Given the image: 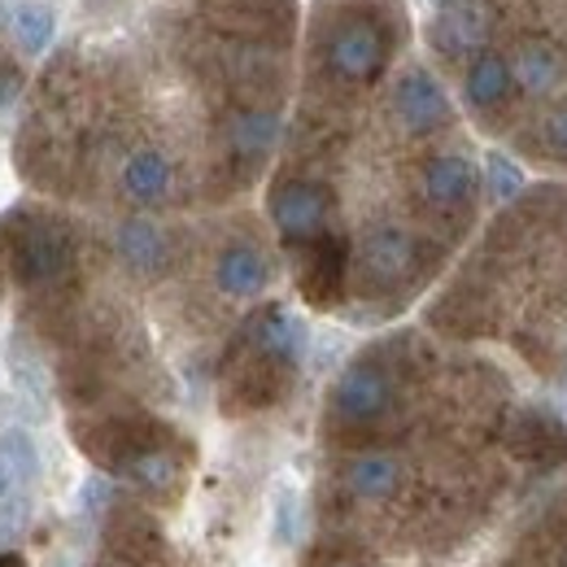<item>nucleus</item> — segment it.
I'll list each match as a JSON object with an SVG mask.
<instances>
[{"label":"nucleus","mask_w":567,"mask_h":567,"mask_svg":"<svg viewBox=\"0 0 567 567\" xmlns=\"http://www.w3.org/2000/svg\"><path fill=\"white\" fill-rule=\"evenodd\" d=\"M346 271H350V245L346 236L319 231L315 240L301 245V292L315 306H332L346 292Z\"/></svg>","instance_id":"6e6552de"},{"label":"nucleus","mask_w":567,"mask_h":567,"mask_svg":"<svg viewBox=\"0 0 567 567\" xmlns=\"http://www.w3.org/2000/svg\"><path fill=\"white\" fill-rule=\"evenodd\" d=\"M332 214V188L306 175H288L271 188V223L288 245H306L319 231H328Z\"/></svg>","instance_id":"39448f33"},{"label":"nucleus","mask_w":567,"mask_h":567,"mask_svg":"<svg viewBox=\"0 0 567 567\" xmlns=\"http://www.w3.org/2000/svg\"><path fill=\"white\" fill-rule=\"evenodd\" d=\"M280 141V118L276 110H236L227 123V148L240 162H262Z\"/></svg>","instance_id":"412c9836"},{"label":"nucleus","mask_w":567,"mask_h":567,"mask_svg":"<svg viewBox=\"0 0 567 567\" xmlns=\"http://www.w3.org/2000/svg\"><path fill=\"white\" fill-rule=\"evenodd\" d=\"M110 497H114L110 481H105V476H92V481L83 485L79 502H83V511H105V506H110Z\"/></svg>","instance_id":"cd10ccee"},{"label":"nucleus","mask_w":567,"mask_h":567,"mask_svg":"<svg viewBox=\"0 0 567 567\" xmlns=\"http://www.w3.org/2000/svg\"><path fill=\"white\" fill-rule=\"evenodd\" d=\"M236 346L297 367V362H301V350H306V328H301V319L288 315L284 306H262L258 315H249V323L240 328Z\"/></svg>","instance_id":"ddd939ff"},{"label":"nucleus","mask_w":567,"mask_h":567,"mask_svg":"<svg viewBox=\"0 0 567 567\" xmlns=\"http://www.w3.org/2000/svg\"><path fill=\"white\" fill-rule=\"evenodd\" d=\"M420 193L436 214H458L476 202V166L463 153H436L420 171Z\"/></svg>","instance_id":"9d476101"},{"label":"nucleus","mask_w":567,"mask_h":567,"mask_svg":"<svg viewBox=\"0 0 567 567\" xmlns=\"http://www.w3.org/2000/svg\"><path fill=\"white\" fill-rule=\"evenodd\" d=\"M118 476L141 485L144 494H175L179 481H184V463L166 441H153V445H141L132 458H123Z\"/></svg>","instance_id":"2eb2a0df"},{"label":"nucleus","mask_w":567,"mask_h":567,"mask_svg":"<svg viewBox=\"0 0 567 567\" xmlns=\"http://www.w3.org/2000/svg\"><path fill=\"white\" fill-rule=\"evenodd\" d=\"M9 494V481H4V472H0V497Z\"/></svg>","instance_id":"7c9ffc66"},{"label":"nucleus","mask_w":567,"mask_h":567,"mask_svg":"<svg viewBox=\"0 0 567 567\" xmlns=\"http://www.w3.org/2000/svg\"><path fill=\"white\" fill-rule=\"evenodd\" d=\"M292 371H297V367L236 346L231 367H227V380H223V411L249 415V411L276 406L284 393H288V384H292Z\"/></svg>","instance_id":"20e7f679"},{"label":"nucleus","mask_w":567,"mask_h":567,"mask_svg":"<svg viewBox=\"0 0 567 567\" xmlns=\"http://www.w3.org/2000/svg\"><path fill=\"white\" fill-rule=\"evenodd\" d=\"M398 31L389 18H375L367 9H341L319 31V66L341 87H371L389 71Z\"/></svg>","instance_id":"f257e3e1"},{"label":"nucleus","mask_w":567,"mask_h":567,"mask_svg":"<svg viewBox=\"0 0 567 567\" xmlns=\"http://www.w3.org/2000/svg\"><path fill=\"white\" fill-rule=\"evenodd\" d=\"M0 567H27V564H22L18 555H0Z\"/></svg>","instance_id":"c756f323"},{"label":"nucleus","mask_w":567,"mask_h":567,"mask_svg":"<svg viewBox=\"0 0 567 567\" xmlns=\"http://www.w3.org/2000/svg\"><path fill=\"white\" fill-rule=\"evenodd\" d=\"M175 184V166L162 148H136L127 162H123V193L141 206H153L171 193Z\"/></svg>","instance_id":"aec40b11"},{"label":"nucleus","mask_w":567,"mask_h":567,"mask_svg":"<svg viewBox=\"0 0 567 567\" xmlns=\"http://www.w3.org/2000/svg\"><path fill=\"white\" fill-rule=\"evenodd\" d=\"M18 92H22V74L13 71V66H0V110H4Z\"/></svg>","instance_id":"c85d7f7f"},{"label":"nucleus","mask_w":567,"mask_h":567,"mask_svg":"<svg viewBox=\"0 0 567 567\" xmlns=\"http://www.w3.org/2000/svg\"><path fill=\"white\" fill-rule=\"evenodd\" d=\"M362 276L380 288H393V284L411 280L415 276V262H420V240L398 227V223H380L362 236Z\"/></svg>","instance_id":"423d86ee"},{"label":"nucleus","mask_w":567,"mask_h":567,"mask_svg":"<svg viewBox=\"0 0 567 567\" xmlns=\"http://www.w3.org/2000/svg\"><path fill=\"white\" fill-rule=\"evenodd\" d=\"M463 96L476 114H497L511 96H515V79H511V66L497 49H476L467 71H463Z\"/></svg>","instance_id":"4468645a"},{"label":"nucleus","mask_w":567,"mask_h":567,"mask_svg":"<svg viewBox=\"0 0 567 567\" xmlns=\"http://www.w3.org/2000/svg\"><path fill=\"white\" fill-rule=\"evenodd\" d=\"M276 537H280V546H292V537H297V497H292V489H284L280 502H276Z\"/></svg>","instance_id":"bb28decb"},{"label":"nucleus","mask_w":567,"mask_h":567,"mask_svg":"<svg viewBox=\"0 0 567 567\" xmlns=\"http://www.w3.org/2000/svg\"><path fill=\"white\" fill-rule=\"evenodd\" d=\"M110 550H118L123 559L132 564H157L166 555V542H162V528L157 519H148L144 511H118L110 519Z\"/></svg>","instance_id":"a211bd4d"},{"label":"nucleus","mask_w":567,"mask_h":567,"mask_svg":"<svg viewBox=\"0 0 567 567\" xmlns=\"http://www.w3.org/2000/svg\"><path fill=\"white\" fill-rule=\"evenodd\" d=\"M9 31L18 40L22 53H44L53 44V31H58V13L49 4H18L9 13Z\"/></svg>","instance_id":"4be33fe9"},{"label":"nucleus","mask_w":567,"mask_h":567,"mask_svg":"<svg viewBox=\"0 0 567 567\" xmlns=\"http://www.w3.org/2000/svg\"><path fill=\"white\" fill-rule=\"evenodd\" d=\"M398 485H402V463L384 450H367L346 463V489L362 502H384L398 494Z\"/></svg>","instance_id":"6ab92c4d"},{"label":"nucleus","mask_w":567,"mask_h":567,"mask_svg":"<svg viewBox=\"0 0 567 567\" xmlns=\"http://www.w3.org/2000/svg\"><path fill=\"white\" fill-rule=\"evenodd\" d=\"M267 280H271V267L254 245H227L214 262V284L227 297H258Z\"/></svg>","instance_id":"dca6fc26"},{"label":"nucleus","mask_w":567,"mask_h":567,"mask_svg":"<svg viewBox=\"0 0 567 567\" xmlns=\"http://www.w3.org/2000/svg\"><path fill=\"white\" fill-rule=\"evenodd\" d=\"M506 450H511L519 463H537V467L567 463L564 420L550 415V411H515L511 424H506Z\"/></svg>","instance_id":"1a4fd4ad"},{"label":"nucleus","mask_w":567,"mask_h":567,"mask_svg":"<svg viewBox=\"0 0 567 567\" xmlns=\"http://www.w3.org/2000/svg\"><path fill=\"white\" fill-rule=\"evenodd\" d=\"M393 118L411 132V136H427V132H441L454 110H450V96L445 87L432 79L427 71H406L393 87Z\"/></svg>","instance_id":"0eeeda50"},{"label":"nucleus","mask_w":567,"mask_h":567,"mask_svg":"<svg viewBox=\"0 0 567 567\" xmlns=\"http://www.w3.org/2000/svg\"><path fill=\"white\" fill-rule=\"evenodd\" d=\"M485 31H489L485 0H441V13L432 22V49L445 62H458V58L485 49Z\"/></svg>","instance_id":"f8f14e48"},{"label":"nucleus","mask_w":567,"mask_h":567,"mask_svg":"<svg viewBox=\"0 0 567 567\" xmlns=\"http://www.w3.org/2000/svg\"><path fill=\"white\" fill-rule=\"evenodd\" d=\"M537 148H542L546 157L567 162V101L542 114V123H537Z\"/></svg>","instance_id":"393cba45"},{"label":"nucleus","mask_w":567,"mask_h":567,"mask_svg":"<svg viewBox=\"0 0 567 567\" xmlns=\"http://www.w3.org/2000/svg\"><path fill=\"white\" fill-rule=\"evenodd\" d=\"M0 472L9 485H31L40 476V450H35L31 432H22V427L0 432Z\"/></svg>","instance_id":"5701e85b"},{"label":"nucleus","mask_w":567,"mask_h":567,"mask_svg":"<svg viewBox=\"0 0 567 567\" xmlns=\"http://www.w3.org/2000/svg\"><path fill=\"white\" fill-rule=\"evenodd\" d=\"M13 375L35 393V398H44V371H40V362L27 354V346L22 341H13Z\"/></svg>","instance_id":"a878e982"},{"label":"nucleus","mask_w":567,"mask_h":567,"mask_svg":"<svg viewBox=\"0 0 567 567\" xmlns=\"http://www.w3.org/2000/svg\"><path fill=\"white\" fill-rule=\"evenodd\" d=\"M4 13H9V9H4V0H0V22H4Z\"/></svg>","instance_id":"2f4dec72"},{"label":"nucleus","mask_w":567,"mask_h":567,"mask_svg":"<svg viewBox=\"0 0 567 567\" xmlns=\"http://www.w3.org/2000/svg\"><path fill=\"white\" fill-rule=\"evenodd\" d=\"M506 66H511L515 87H524L528 96H550L555 87L567 83V53L546 35H519Z\"/></svg>","instance_id":"9b49d317"},{"label":"nucleus","mask_w":567,"mask_h":567,"mask_svg":"<svg viewBox=\"0 0 567 567\" xmlns=\"http://www.w3.org/2000/svg\"><path fill=\"white\" fill-rule=\"evenodd\" d=\"M398 406V380L380 358H358L332 389V415L346 427H371Z\"/></svg>","instance_id":"7ed1b4c3"},{"label":"nucleus","mask_w":567,"mask_h":567,"mask_svg":"<svg viewBox=\"0 0 567 567\" xmlns=\"http://www.w3.org/2000/svg\"><path fill=\"white\" fill-rule=\"evenodd\" d=\"M485 179H489L494 202H511V197H519V188H524V171H519L506 153H489V157H485Z\"/></svg>","instance_id":"b1692460"},{"label":"nucleus","mask_w":567,"mask_h":567,"mask_svg":"<svg viewBox=\"0 0 567 567\" xmlns=\"http://www.w3.org/2000/svg\"><path fill=\"white\" fill-rule=\"evenodd\" d=\"M4 271L27 292L58 288L74 276V240L58 218H13V236L4 245Z\"/></svg>","instance_id":"f03ea898"},{"label":"nucleus","mask_w":567,"mask_h":567,"mask_svg":"<svg viewBox=\"0 0 567 567\" xmlns=\"http://www.w3.org/2000/svg\"><path fill=\"white\" fill-rule=\"evenodd\" d=\"M114 245H118V258L127 262V271H136V276H157L166 267V258H171L166 231L157 223H148V218H127L118 227Z\"/></svg>","instance_id":"f3484780"}]
</instances>
